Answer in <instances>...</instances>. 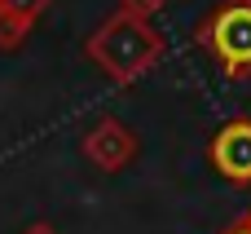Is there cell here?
Returning a JSON list of instances; mask_svg holds the SVG:
<instances>
[{"instance_id": "1", "label": "cell", "mask_w": 251, "mask_h": 234, "mask_svg": "<svg viewBox=\"0 0 251 234\" xmlns=\"http://www.w3.org/2000/svg\"><path fill=\"white\" fill-rule=\"evenodd\" d=\"M84 49L110 80H137L163 58V35L154 31V22L119 9L84 40Z\"/></svg>"}, {"instance_id": "2", "label": "cell", "mask_w": 251, "mask_h": 234, "mask_svg": "<svg viewBox=\"0 0 251 234\" xmlns=\"http://www.w3.org/2000/svg\"><path fill=\"white\" fill-rule=\"evenodd\" d=\"M199 49L229 75H251V0H221L194 31Z\"/></svg>"}, {"instance_id": "3", "label": "cell", "mask_w": 251, "mask_h": 234, "mask_svg": "<svg viewBox=\"0 0 251 234\" xmlns=\"http://www.w3.org/2000/svg\"><path fill=\"white\" fill-rule=\"evenodd\" d=\"M84 155L101 168V173H119V168H128L132 159H137V133L124 124V119H115V115H101L88 133H84Z\"/></svg>"}, {"instance_id": "4", "label": "cell", "mask_w": 251, "mask_h": 234, "mask_svg": "<svg viewBox=\"0 0 251 234\" xmlns=\"http://www.w3.org/2000/svg\"><path fill=\"white\" fill-rule=\"evenodd\" d=\"M207 155H212V168L225 181L251 186V119L247 115H234L229 124H221V133L212 137Z\"/></svg>"}, {"instance_id": "5", "label": "cell", "mask_w": 251, "mask_h": 234, "mask_svg": "<svg viewBox=\"0 0 251 234\" xmlns=\"http://www.w3.org/2000/svg\"><path fill=\"white\" fill-rule=\"evenodd\" d=\"M26 31H31V22H22V18H13V13L0 9V49H18L26 40Z\"/></svg>"}, {"instance_id": "6", "label": "cell", "mask_w": 251, "mask_h": 234, "mask_svg": "<svg viewBox=\"0 0 251 234\" xmlns=\"http://www.w3.org/2000/svg\"><path fill=\"white\" fill-rule=\"evenodd\" d=\"M0 9L13 13V18H22V22H35V18L49 9V0H0Z\"/></svg>"}, {"instance_id": "7", "label": "cell", "mask_w": 251, "mask_h": 234, "mask_svg": "<svg viewBox=\"0 0 251 234\" xmlns=\"http://www.w3.org/2000/svg\"><path fill=\"white\" fill-rule=\"evenodd\" d=\"M163 4H168V0H119V9H124V13L146 18V22H150L154 13H163Z\"/></svg>"}, {"instance_id": "8", "label": "cell", "mask_w": 251, "mask_h": 234, "mask_svg": "<svg viewBox=\"0 0 251 234\" xmlns=\"http://www.w3.org/2000/svg\"><path fill=\"white\" fill-rule=\"evenodd\" d=\"M225 234H251V217H243V221H234V226H229Z\"/></svg>"}, {"instance_id": "9", "label": "cell", "mask_w": 251, "mask_h": 234, "mask_svg": "<svg viewBox=\"0 0 251 234\" xmlns=\"http://www.w3.org/2000/svg\"><path fill=\"white\" fill-rule=\"evenodd\" d=\"M26 234H57V230H53V226H44V221H40V226H26Z\"/></svg>"}]
</instances>
